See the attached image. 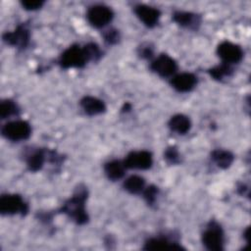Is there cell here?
Instances as JSON below:
<instances>
[{
    "label": "cell",
    "instance_id": "obj_1",
    "mask_svg": "<svg viewBox=\"0 0 251 251\" xmlns=\"http://www.w3.org/2000/svg\"><path fill=\"white\" fill-rule=\"evenodd\" d=\"M87 189L84 185L79 184L72 197L66 200L59 212L67 215L76 225H84L88 222L89 217L85 209V201L87 199Z\"/></svg>",
    "mask_w": 251,
    "mask_h": 251
},
{
    "label": "cell",
    "instance_id": "obj_2",
    "mask_svg": "<svg viewBox=\"0 0 251 251\" xmlns=\"http://www.w3.org/2000/svg\"><path fill=\"white\" fill-rule=\"evenodd\" d=\"M201 240L205 248L210 251L224 250L225 236L222 226L216 221H210L202 232Z\"/></svg>",
    "mask_w": 251,
    "mask_h": 251
},
{
    "label": "cell",
    "instance_id": "obj_3",
    "mask_svg": "<svg viewBox=\"0 0 251 251\" xmlns=\"http://www.w3.org/2000/svg\"><path fill=\"white\" fill-rule=\"evenodd\" d=\"M89 62L83 47L74 44L68 47L59 57L58 64L63 69L83 68Z\"/></svg>",
    "mask_w": 251,
    "mask_h": 251
},
{
    "label": "cell",
    "instance_id": "obj_4",
    "mask_svg": "<svg viewBox=\"0 0 251 251\" xmlns=\"http://www.w3.org/2000/svg\"><path fill=\"white\" fill-rule=\"evenodd\" d=\"M1 133L6 139L19 142L25 140L30 136L31 126L27 122L23 120L11 121L2 126Z\"/></svg>",
    "mask_w": 251,
    "mask_h": 251
},
{
    "label": "cell",
    "instance_id": "obj_5",
    "mask_svg": "<svg viewBox=\"0 0 251 251\" xmlns=\"http://www.w3.org/2000/svg\"><path fill=\"white\" fill-rule=\"evenodd\" d=\"M1 215H21L28 213V205L19 194H3L0 197Z\"/></svg>",
    "mask_w": 251,
    "mask_h": 251
},
{
    "label": "cell",
    "instance_id": "obj_6",
    "mask_svg": "<svg viewBox=\"0 0 251 251\" xmlns=\"http://www.w3.org/2000/svg\"><path fill=\"white\" fill-rule=\"evenodd\" d=\"M3 41L20 49H25L28 46L30 41V30L27 24H20L13 31H6L2 35Z\"/></svg>",
    "mask_w": 251,
    "mask_h": 251
},
{
    "label": "cell",
    "instance_id": "obj_7",
    "mask_svg": "<svg viewBox=\"0 0 251 251\" xmlns=\"http://www.w3.org/2000/svg\"><path fill=\"white\" fill-rule=\"evenodd\" d=\"M86 18L92 26L100 28L107 25L113 20L114 12L108 6L94 5L88 8Z\"/></svg>",
    "mask_w": 251,
    "mask_h": 251
},
{
    "label": "cell",
    "instance_id": "obj_8",
    "mask_svg": "<svg viewBox=\"0 0 251 251\" xmlns=\"http://www.w3.org/2000/svg\"><path fill=\"white\" fill-rule=\"evenodd\" d=\"M217 54L223 63L232 65L239 63L243 58L242 48L229 41H223L217 47Z\"/></svg>",
    "mask_w": 251,
    "mask_h": 251
},
{
    "label": "cell",
    "instance_id": "obj_9",
    "mask_svg": "<svg viewBox=\"0 0 251 251\" xmlns=\"http://www.w3.org/2000/svg\"><path fill=\"white\" fill-rule=\"evenodd\" d=\"M150 70L162 77L174 75L177 71L176 62L167 54H160L150 64Z\"/></svg>",
    "mask_w": 251,
    "mask_h": 251
},
{
    "label": "cell",
    "instance_id": "obj_10",
    "mask_svg": "<svg viewBox=\"0 0 251 251\" xmlns=\"http://www.w3.org/2000/svg\"><path fill=\"white\" fill-rule=\"evenodd\" d=\"M124 164L126 169L148 170L153 164V157L151 152L146 150L131 151L126 155Z\"/></svg>",
    "mask_w": 251,
    "mask_h": 251
},
{
    "label": "cell",
    "instance_id": "obj_11",
    "mask_svg": "<svg viewBox=\"0 0 251 251\" xmlns=\"http://www.w3.org/2000/svg\"><path fill=\"white\" fill-rule=\"evenodd\" d=\"M133 11L143 25L150 28L154 27L158 24L161 17V12L159 9L145 4H138L134 6Z\"/></svg>",
    "mask_w": 251,
    "mask_h": 251
},
{
    "label": "cell",
    "instance_id": "obj_12",
    "mask_svg": "<svg viewBox=\"0 0 251 251\" xmlns=\"http://www.w3.org/2000/svg\"><path fill=\"white\" fill-rule=\"evenodd\" d=\"M170 83L178 92H189L196 86L197 76L191 73H180L175 75L171 78Z\"/></svg>",
    "mask_w": 251,
    "mask_h": 251
},
{
    "label": "cell",
    "instance_id": "obj_13",
    "mask_svg": "<svg viewBox=\"0 0 251 251\" xmlns=\"http://www.w3.org/2000/svg\"><path fill=\"white\" fill-rule=\"evenodd\" d=\"M144 250H180L184 249L176 240L170 239L169 237L165 236H158L152 237L145 241Z\"/></svg>",
    "mask_w": 251,
    "mask_h": 251
},
{
    "label": "cell",
    "instance_id": "obj_14",
    "mask_svg": "<svg viewBox=\"0 0 251 251\" xmlns=\"http://www.w3.org/2000/svg\"><path fill=\"white\" fill-rule=\"evenodd\" d=\"M173 21L182 27L197 29L201 24V17L192 12L176 11L173 14Z\"/></svg>",
    "mask_w": 251,
    "mask_h": 251
},
{
    "label": "cell",
    "instance_id": "obj_15",
    "mask_svg": "<svg viewBox=\"0 0 251 251\" xmlns=\"http://www.w3.org/2000/svg\"><path fill=\"white\" fill-rule=\"evenodd\" d=\"M79 105L84 113L88 116H96L106 112V105L104 101L93 97V96H84L80 99Z\"/></svg>",
    "mask_w": 251,
    "mask_h": 251
},
{
    "label": "cell",
    "instance_id": "obj_16",
    "mask_svg": "<svg viewBox=\"0 0 251 251\" xmlns=\"http://www.w3.org/2000/svg\"><path fill=\"white\" fill-rule=\"evenodd\" d=\"M47 160V151L42 149L33 150L25 157L26 167L30 172L40 171Z\"/></svg>",
    "mask_w": 251,
    "mask_h": 251
},
{
    "label": "cell",
    "instance_id": "obj_17",
    "mask_svg": "<svg viewBox=\"0 0 251 251\" xmlns=\"http://www.w3.org/2000/svg\"><path fill=\"white\" fill-rule=\"evenodd\" d=\"M168 126L172 131L177 134H185L191 127V122L185 115L176 114L170 119Z\"/></svg>",
    "mask_w": 251,
    "mask_h": 251
},
{
    "label": "cell",
    "instance_id": "obj_18",
    "mask_svg": "<svg viewBox=\"0 0 251 251\" xmlns=\"http://www.w3.org/2000/svg\"><path fill=\"white\" fill-rule=\"evenodd\" d=\"M126 166L124 164V161L119 160H113L110 162H107L104 165V172L107 177L113 181L121 179L125 174H126Z\"/></svg>",
    "mask_w": 251,
    "mask_h": 251
},
{
    "label": "cell",
    "instance_id": "obj_19",
    "mask_svg": "<svg viewBox=\"0 0 251 251\" xmlns=\"http://www.w3.org/2000/svg\"><path fill=\"white\" fill-rule=\"evenodd\" d=\"M212 161L221 169H227L230 167L234 160V156L231 152L224 149H216L211 153Z\"/></svg>",
    "mask_w": 251,
    "mask_h": 251
},
{
    "label": "cell",
    "instance_id": "obj_20",
    "mask_svg": "<svg viewBox=\"0 0 251 251\" xmlns=\"http://www.w3.org/2000/svg\"><path fill=\"white\" fill-rule=\"evenodd\" d=\"M124 188L130 194L142 193L145 188V179L140 176L132 175L124 181Z\"/></svg>",
    "mask_w": 251,
    "mask_h": 251
},
{
    "label": "cell",
    "instance_id": "obj_21",
    "mask_svg": "<svg viewBox=\"0 0 251 251\" xmlns=\"http://www.w3.org/2000/svg\"><path fill=\"white\" fill-rule=\"evenodd\" d=\"M20 113V108L12 99H4L0 103V117L2 120L17 116Z\"/></svg>",
    "mask_w": 251,
    "mask_h": 251
},
{
    "label": "cell",
    "instance_id": "obj_22",
    "mask_svg": "<svg viewBox=\"0 0 251 251\" xmlns=\"http://www.w3.org/2000/svg\"><path fill=\"white\" fill-rule=\"evenodd\" d=\"M208 73L214 79L222 80L225 77L230 76L233 73V69L231 68V65L222 62L221 65H218V66L213 67L210 70H208Z\"/></svg>",
    "mask_w": 251,
    "mask_h": 251
},
{
    "label": "cell",
    "instance_id": "obj_23",
    "mask_svg": "<svg viewBox=\"0 0 251 251\" xmlns=\"http://www.w3.org/2000/svg\"><path fill=\"white\" fill-rule=\"evenodd\" d=\"M83 48H84V51L86 53V56H87V59L89 62L90 61L96 62L102 56V52L96 43H93V42L87 43L83 46Z\"/></svg>",
    "mask_w": 251,
    "mask_h": 251
},
{
    "label": "cell",
    "instance_id": "obj_24",
    "mask_svg": "<svg viewBox=\"0 0 251 251\" xmlns=\"http://www.w3.org/2000/svg\"><path fill=\"white\" fill-rule=\"evenodd\" d=\"M164 159L172 165L178 164L180 162V157L178 150L176 146H170L168 147L164 152Z\"/></svg>",
    "mask_w": 251,
    "mask_h": 251
},
{
    "label": "cell",
    "instance_id": "obj_25",
    "mask_svg": "<svg viewBox=\"0 0 251 251\" xmlns=\"http://www.w3.org/2000/svg\"><path fill=\"white\" fill-rule=\"evenodd\" d=\"M158 191H159L158 187L155 186V185H153V184H151V185H149V186H147V187L144 188L142 194H143L144 200L146 201V203H147L148 205L151 206V205H153V204L155 203V201H156V199H157Z\"/></svg>",
    "mask_w": 251,
    "mask_h": 251
},
{
    "label": "cell",
    "instance_id": "obj_26",
    "mask_svg": "<svg viewBox=\"0 0 251 251\" xmlns=\"http://www.w3.org/2000/svg\"><path fill=\"white\" fill-rule=\"evenodd\" d=\"M102 35H103L104 41L109 45L117 44L121 38L120 31L116 28H109V29L105 30Z\"/></svg>",
    "mask_w": 251,
    "mask_h": 251
},
{
    "label": "cell",
    "instance_id": "obj_27",
    "mask_svg": "<svg viewBox=\"0 0 251 251\" xmlns=\"http://www.w3.org/2000/svg\"><path fill=\"white\" fill-rule=\"evenodd\" d=\"M137 53L142 59H151L154 54V48L150 43H142L138 47Z\"/></svg>",
    "mask_w": 251,
    "mask_h": 251
},
{
    "label": "cell",
    "instance_id": "obj_28",
    "mask_svg": "<svg viewBox=\"0 0 251 251\" xmlns=\"http://www.w3.org/2000/svg\"><path fill=\"white\" fill-rule=\"evenodd\" d=\"M44 4L42 0H24L21 2V5L24 7L25 10L27 11H34L40 9Z\"/></svg>",
    "mask_w": 251,
    "mask_h": 251
},
{
    "label": "cell",
    "instance_id": "obj_29",
    "mask_svg": "<svg viewBox=\"0 0 251 251\" xmlns=\"http://www.w3.org/2000/svg\"><path fill=\"white\" fill-rule=\"evenodd\" d=\"M131 109V105L129 104V103H125V105H124V107L122 108V110H123V112H128L129 110Z\"/></svg>",
    "mask_w": 251,
    "mask_h": 251
}]
</instances>
